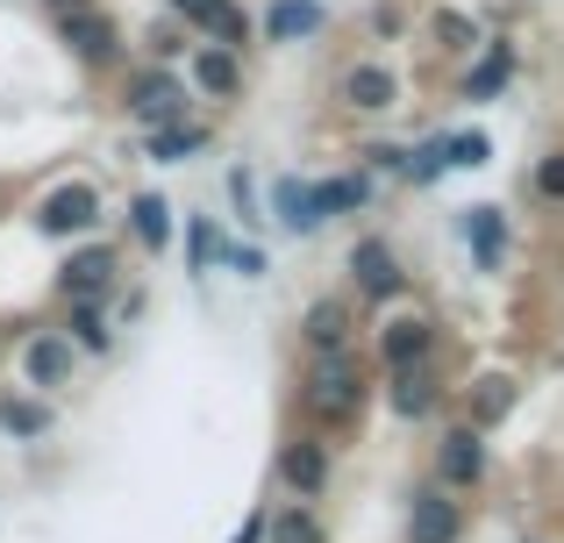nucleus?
Instances as JSON below:
<instances>
[{"label":"nucleus","mask_w":564,"mask_h":543,"mask_svg":"<svg viewBox=\"0 0 564 543\" xmlns=\"http://www.w3.org/2000/svg\"><path fill=\"white\" fill-rule=\"evenodd\" d=\"M307 415H322V422H350L358 415V401H365V387H358V372L344 365V350H329V358L307 372Z\"/></svg>","instance_id":"obj_1"},{"label":"nucleus","mask_w":564,"mask_h":543,"mask_svg":"<svg viewBox=\"0 0 564 543\" xmlns=\"http://www.w3.org/2000/svg\"><path fill=\"white\" fill-rule=\"evenodd\" d=\"M57 36L72 43V57H79V65H115V57H122L115 22H108V14H94V8H65V14H57Z\"/></svg>","instance_id":"obj_2"},{"label":"nucleus","mask_w":564,"mask_h":543,"mask_svg":"<svg viewBox=\"0 0 564 543\" xmlns=\"http://www.w3.org/2000/svg\"><path fill=\"white\" fill-rule=\"evenodd\" d=\"M94 215H100V194L86 180H72V186H57V194H43L36 229L43 237H79V229H94Z\"/></svg>","instance_id":"obj_3"},{"label":"nucleus","mask_w":564,"mask_h":543,"mask_svg":"<svg viewBox=\"0 0 564 543\" xmlns=\"http://www.w3.org/2000/svg\"><path fill=\"white\" fill-rule=\"evenodd\" d=\"M129 115H137L143 129H158V122H180V115H186V86L172 79V72H143V79L129 86Z\"/></svg>","instance_id":"obj_4"},{"label":"nucleus","mask_w":564,"mask_h":543,"mask_svg":"<svg viewBox=\"0 0 564 543\" xmlns=\"http://www.w3.org/2000/svg\"><path fill=\"white\" fill-rule=\"evenodd\" d=\"M436 473H443V487H471V479L486 473L479 422H471V430H443V444H436Z\"/></svg>","instance_id":"obj_5"},{"label":"nucleus","mask_w":564,"mask_h":543,"mask_svg":"<svg viewBox=\"0 0 564 543\" xmlns=\"http://www.w3.org/2000/svg\"><path fill=\"white\" fill-rule=\"evenodd\" d=\"M57 286H65L72 301H100V293L115 286V251H108V243H94V251H72L65 272H57Z\"/></svg>","instance_id":"obj_6"},{"label":"nucleus","mask_w":564,"mask_h":543,"mask_svg":"<svg viewBox=\"0 0 564 543\" xmlns=\"http://www.w3.org/2000/svg\"><path fill=\"white\" fill-rule=\"evenodd\" d=\"M279 479H286L293 493H322V487H329V444H315V436H293V444L279 450Z\"/></svg>","instance_id":"obj_7"},{"label":"nucleus","mask_w":564,"mask_h":543,"mask_svg":"<svg viewBox=\"0 0 564 543\" xmlns=\"http://www.w3.org/2000/svg\"><path fill=\"white\" fill-rule=\"evenodd\" d=\"M329 29V8L322 0H272L264 8V36L272 43H307V36H322Z\"/></svg>","instance_id":"obj_8"},{"label":"nucleus","mask_w":564,"mask_h":543,"mask_svg":"<svg viewBox=\"0 0 564 543\" xmlns=\"http://www.w3.org/2000/svg\"><path fill=\"white\" fill-rule=\"evenodd\" d=\"M350 272H358V286H365V293H372V301H393V293H400V286H408V272H400V258H393V251H386V243H379V237H365V243H358V251H350Z\"/></svg>","instance_id":"obj_9"},{"label":"nucleus","mask_w":564,"mask_h":543,"mask_svg":"<svg viewBox=\"0 0 564 543\" xmlns=\"http://www.w3.org/2000/svg\"><path fill=\"white\" fill-rule=\"evenodd\" d=\"M429 344H436V329H429L422 315L386 322V329H379V358H386V372H400V365H429Z\"/></svg>","instance_id":"obj_10"},{"label":"nucleus","mask_w":564,"mask_h":543,"mask_svg":"<svg viewBox=\"0 0 564 543\" xmlns=\"http://www.w3.org/2000/svg\"><path fill=\"white\" fill-rule=\"evenodd\" d=\"M193 86H200V94H215V100H236V94H243V65H236L229 43H207V51L193 57Z\"/></svg>","instance_id":"obj_11"},{"label":"nucleus","mask_w":564,"mask_h":543,"mask_svg":"<svg viewBox=\"0 0 564 543\" xmlns=\"http://www.w3.org/2000/svg\"><path fill=\"white\" fill-rule=\"evenodd\" d=\"M393 94H400V79L386 65H350L344 72V100L358 115H379V108H393Z\"/></svg>","instance_id":"obj_12"},{"label":"nucleus","mask_w":564,"mask_h":543,"mask_svg":"<svg viewBox=\"0 0 564 543\" xmlns=\"http://www.w3.org/2000/svg\"><path fill=\"white\" fill-rule=\"evenodd\" d=\"M414 543H457V501H443V487L414 493V522H408Z\"/></svg>","instance_id":"obj_13"},{"label":"nucleus","mask_w":564,"mask_h":543,"mask_svg":"<svg viewBox=\"0 0 564 543\" xmlns=\"http://www.w3.org/2000/svg\"><path fill=\"white\" fill-rule=\"evenodd\" d=\"M272 208H279V222H286L293 237H307V229L322 222V200H315V186H307V180H293V172H286V180H272Z\"/></svg>","instance_id":"obj_14"},{"label":"nucleus","mask_w":564,"mask_h":543,"mask_svg":"<svg viewBox=\"0 0 564 543\" xmlns=\"http://www.w3.org/2000/svg\"><path fill=\"white\" fill-rule=\"evenodd\" d=\"M22 372H29V387H65V372H72V344H65V336H29Z\"/></svg>","instance_id":"obj_15"},{"label":"nucleus","mask_w":564,"mask_h":543,"mask_svg":"<svg viewBox=\"0 0 564 543\" xmlns=\"http://www.w3.org/2000/svg\"><path fill=\"white\" fill-rule=\"evenodd\" d=\"M465 237H471L479 272H500V258H508V222H500V208H471L465 215Z\"/></svg>","instance_id":"obj_16"},{"label":"nucleus","mask_w":564,"mask_h":543,"mask_svg":"<svg viewBox=\"0 0 564 543\" xmlns=\"http://www.w3.org/2000/svg\"><path fill=\"white\" fill-rule=\"evenodd\" d=\"M429 408H436V379H429V365H400V372H393V415L422 422Z\"/></svg>","instance_id":"obj_17"},{"label":"nucleus","mask_w":564,"mask_h":543,"mask_svg":"<svg viewBox=\"0 0 564 543\" xmlns=\"http://www.w3.org/2000/svg\"><path fill=\"white\" fill-rule=\"evenodd\" d=\"M508 79H514V43H494V51L465 72V100H494Z\"/></svg>","instance_id":"obj_18"},{"label":"nucleus","mask_w":564,"mask_h":543,"mask_svg":"<svg viewBox=\"0 0 564 543\" xmlns=\"http://www.w3.org/2000/svg\"><path fill=\"white\" fill-rule=\"evenodd\" d=\"M514 401H522V387H514L508 372H486L479 387H471V422H479V430H486V422L514 415Z\"/></svg>","instance_id":"obj_19"},{"label":"nucleus","mask_w":564,"mask_h":543,"mask_svg":"<svg viewBox=\"0 0 564 543\" xmlns=\"http://www.w3.org/2000/svg\"><path fill=\"white\" fill-rule=\"evenodd\" d=\"M315 200H322V215H358L365 200H372V180H365V172H336V180L315 186Z\"/></svg>","instance_id":"obj_20"},{"label":"nucleus","mask_w":564,"mask_h":543,"mask_svg":"<svg viewBox=\"0 0 564 543\" xmlns=\"http://www.w3.org/2000/svg\"><path fill=\"white\" fill-rule=\"evenodd\" d=\"M301 336H307L315 350H344V336H350L344 301H315V307H307V322H301Z\"/></svg>","instance_id":"obj_21"},{"label":"nucleus","mask_w":564,"mask_h":543,"mask_svg":"<svg viewBox=\"0 0 564 543\" xmlns=\"http://www.w3.org/2000/svg\"><path fill=\"white\" fill-rule=\"evenodd\" d=\"M129 229H137L151 251H165V243H172V200H165V194H137V208H129Z\"/></svg>","instance_id":"obj_22"},{"label":"nucleus","mask_w":564,"mask_h":543,"mask_svg":"<svg viewBox=\"0 0 564 543\" xmlns=\"http://www.w3.org/2000/svg\"><path fill=\"white\" fill-rule=\"evenodd\" d=\"M193 151H200V129L193 122H158L151 129V158L158 165H180V158H193Z\"/></svg>","instance_id":"obj_23"},{"label":"nucleus","mask_w":564,"mask_h":543,"mask_svg":"<svg viewBox=\"0 0 564 543\" xmlns=\"http://www.w3.org/2000/svg\"><path fill=\"white\" fill-rule=\"evenodd\" d=\"M264 543H322V522L307 508H286V515H264Z\"/></svg>","instance_id":"obj_24"},{"label":"nucleus","mask_w":564,"mask_h":543,"mask_svg":"<svg viewBox=\"0 0 564 543\" xmlns=\"http://www.w3.org/2000/svg\"><path fill=\"white\" fill-rule=\"evenodd\" d=\"M200 29H207L215 43H229V51H236V43L250 36V22H243V8H236V0H215V8L200 14Z\"/></svg>","instance_id":"obj_25"},{"label":"nucleus","mask_w":564,"mask_h":543,"mask_svg":"<svg viewBox=\"0 0 564 543\" xmlns=\"http://www.w3.org/2000/svg\"><path fill=\"white\" fill-rule=\"evenodd\" d=\"M72 336H79L86 350H108V315H100L94 301H72Z\"/></svg>","instance_id":"obj_26"},{"label":"nucleus","mask_w":564,"mask_h":543,"mask_svg":"<svg viewBox=\"0 0 564 543\" xmlns=\"http://www.w3.org/2000/svg\"><path fill=\"white\" fill-rule=\"evenodd\" d=\"M443 151H451V165H486V158H494V143H486L479 129H457V137H443Z\"/></svg>","instance_id":"obj_27"},{"label":"nucleus","mask_w":564,"mask_h":543,"mask_svg":"<svg viewBox=\"0 0 564 543\" xmlns=\"http://www.w3.org/2000/svg\"><path fill=\"white\" fill-rule=\"evenodd\" d=\"M0 430L36 436V430H43V408H36V401H0Z\"/></svg>","instance_id":"obj_28"},{"label":"nucleus","mask_w":564,"mask_h":543,"mask_svg":"<svg viewBox=\"0 0 564 543\" xmlns=\"http://www.w3.org/2000/svg\"><path fill=\"white\" fill-rule=\"evenodd\" d=\"M443 165H451V151H443V137H436V143H422V151H408V180H436Z\"/></svg>","instance_id":"obj_29"},{"label":"nucleus","mask_w":564,"mask_h":543,"mask_svg":"<svg viewBox=\"0 0 564 543\" xmlns=\"http://www.w3.org/2000/svg\"><path fill=\"white\" fill-rule=\"evenodd\" d=\"M186 251H193V272H207V265H215V258H221V237H215V222H193Z\"/></svg>","instance_id":"obj_30"},{"label":"nucleus","mask_w":564,"mask_h":543,"mask_svg":"<svg viewBox=\"0 0 564 543\" xmlns=\"http://www.w3.org/2000/svg\"><path fill=\"white\" fill-rule=\"evenodd\" d=\"M536 194H543V200H564V151H551V158L536 165Z\"/></svg>","instance_id":"obj_31"},{"label":"nucleus","mask_w":564,"mask_h":543,"mask_svg":"<svg viewBox=\"0 0 564 543\" xmlns=\"http://www.w3.org/2000/svg\"><path fill=\"white\" fill-rule=\"evenodd\" d=\"M365 165H372V172H408V151H393V143H379V151H365Z\"/></svg>","instance_id":"obj_32"},{"label":"nucleus","mask_w":564,"mask_h":543,"mask_svg":"<svg viewBox=\"0 0 564 543\" xmlns=\"http://www.w3.org/2000/svg\"><path fill=\"white\" fill-rule=\"evenodd\" d=\"M436 36L443 43H471V22H465V14H436Z\"/></svg>","instance_id":"obj_33"},{"label":"nucleus","mask_w":564,"mask_h":543,"mask_svg":"<svg viewBox=\"0 0 564 543\" xmlns=\"http://www.w3.org/2000/svg\"><path fill=\"white\" fill-rule=\"evenodd\" d=\"M151 51H158V57H180L186 36H180V29H151Z\"/></svg>","instance_id":"obj_34"},{"label":"nucleus","mask_w":564,"mask_h":543,"mask_svg":"<svg viewBox=\"0 0 564 543\" xmlns=\"http://www.w3.org/2000/svg\"><path fill=\"white\" fill-rule=\"evenodd\" d=\"M236 543H264V515H250L243 530H236Z\"/></svg>","instance_id":"obj_35"},{"label":"nucleus","mask_w":564,"mask_h":543,"mask_svg":"<svg viewBox=\"0 0 564 543\" xmlns=\"http://www.w3.org/2000/svg\"><path fill=\"white\" fill-rule=\"evenodd\" d=\"M172 8H180V14H186V22H200V14H207V8H215V0H172Z\"/></svg>","instance_id":"obj_36"},{"label":"nucleus","mask_w":564,"mask_h":543,"mask_svg":"<svg viewBox=\"0 0 564 543\" xmlns=\"http://www.w3.org/2000/svg\"><path fill=\"white\" fill-rule=\"evenodd\" d=\"M51 8H57V14H65V8H86V0H51Z\"/></svg>","instance_id":"obj_37"}]
</instances>
